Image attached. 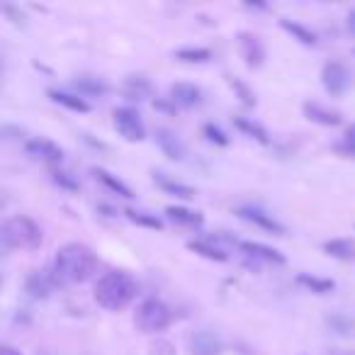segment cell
I'll use <instances>...</instances> for the list:
<instances>
[{
	"label": "cell",
	"instance_id": "28",
	"mask_svg": "<svg viewBox=\"0 0 355 355\" xmlns=\"http://www.w3.org/2000/svg\"><path fill=\"white\" fill-rule=\"evenodd\" d=\"M124 217H127L132 224H137V227L156 229V232H161V229H163V219L161 217H156V214H148V212H141V209H127V212H124Z\"/></svg>",
	"mask_w": 355,
	"mask_h": 355
},
{
	"label": "cell",
	"instance_id": "10",
	"mask_svg": "<svg viewBox=\"0 0 355 355\" xmlns=\"http://www.w3.org/2000/svg\"><path fill=\"white\" fill-rule=\"evenodd\" d=\"M239 251H241L246 258H251V261L272 263V266H285V261H287L277 248H270L261 241H239Z\"/></svg>",
	"mask_w": 355,
	"mask_h": 355
},
{
	"label": "cell",
	"instance_id": "29",
	"mask_svg": "<svg viewBox=\"0 0 355 355\" xmlns=\"http://www.w3.org/2000/svg\"><path fill=\"white\" fill-rule=\"evenodd\" d=\"M51 180H54L59 188H64V190H69V193H78L80 190V183L76 180L71 173H66V171H61V168H51Z\"/></svg>",
	"mask_w": 355,
	"mask_h": 355
},
{
	"label": "cell",
	"instance_id": "2",
	"mask_svg": "<svg viewBox=\"0 0 355 355\" xmlns=\"http://www.w3.org/2000/svg\"><path fill=\"white\" fill-rule=\"evenodd\" d=\"M139 285L127 270H110L95 285V302L107 311H122L134 302Z\"/></svg>",
	"mask_w": 355,
	"mask_h": 355
},
{
	"label": "cell",
	"instance_id": "36",
	"mask_svg": "<svg viewBox=\"0 0 355 355\" xmlns=\"http://www.w3.org/2000/svg\"><path fill=\"white\" fill-rule=\"evenodd\" d=\"M345 25H348V32L350 35H355V10L348 12V17H345Z\"/></svg>",
	"mask_w": 355,
	"mask_h": 355
},
{
	"label": "cell",
	"instance_id": "27",
	"mask_svg": "<svg viewBox=\"0 0 355 355\" xmlns=\"http://www.w3.org/2000/svg\"><path fill=\"white\" fill-rule=\"evenodd\" d=\"M188 248L195 253H200L202 258H207V261H217V263L229 261L227 251H222V248L212 246V243H207V241H188Z\"/></svg>",
	"mask_w": 355,
	"mask_h": 355
},
{
	"label": "cell",
	"instance_id": "9",
	"mask_svg": "<svg viewBox=\"0 0 355 355\" xmlns=\"http://www.w3.org/2000/svg\"><path fill=\"white\" fill-rule=\"evenodd\" d=\"M239 51H241L248 69H261L266 64V46L253 32H241L239 35Z\"/></svg>",
	"mask_w": 355,
	"mask_h": 355
},
{
	"label": "cell",
	"instance_id": "5",
	"mask_svg": "<svg viewBox=\"0 0 355 355\" xmlns=\"http://www.w3.org/2000/svg\"><path fill=\"white\" fill-rule=\"evenodd\" d=\"M114 129L122 134L127 141H141L146 137V127L141 122V114L134 107H114L112 112Z\"/></svg>",
	"mask_w": 355,
	"mask_h": 355
},
{
	"label": "cell",
	"instance_id": "22",
	"mask_svg": "<svg viewBox=\"0 0 355 355\" xmlns=\"http://www.w3.org/2000/svg\"><path fill=\"white\" fill-rule=\"evenodd\" d=\"M280 27L287 32V35H292V40H297L300 44H304V46H314L316 42H319V40H316V35L309 30V27L300 25V22H295V20H287V17H282Z\"/></svg>",
	"mask_w": 355,
	"mask_h": 355
},
{
	"label": "cell",
	"instance_id": "17",
	"mask_svg": "<svg viewBox=\"0 0 355 355\" xmlns=\"http://www.w3.org/2000/svg\"><path fill=\"white\" fill-rule=\"evenodd\" d=\"M166 217L171 222L180 224V227H188V229H200L205 224V217L200 212H193L188 207H178V205H171L166 207Z\"/></svg>",
	"mask_w": 355,
	"mask_h": 355
},
{
	"label": "cell",
	"instance_id": "21",
	"mask_svg": "<svg viewBox=\"0 0 355 355\" xmlns=\"http://www.w3.org/2000/svg\"><path fill=\"white\" fill-rule=\"evenodd\" d=\"M153 88H151V80L144 78V76H129L127 83H124V95L129 100H146L151 98Z\"/></svg>",
	"mask_w": 355,
	"mask_h": 355
},
{
	"label": "cell",
	"instance_id": "7",
	"mask_svg": "<svg viewBox=\"0 0 355 355\" xmlns=\"http://www.w3.org/2000/svg\"><path fill=\"white\" fill-rule=\"evenodd\" d=\"M236 217H241L243 222L253 224V227L263 229V232H270V234H277V236H282L285 234V227H282L280 222H277L272 214L263 212V209L258 207H251V205H243V207H236Z\"/></svg>",
	"mask_w": 355,
	"mask_h": 355
},
{
	"label": "cell",
	"instance_id": "13",
	"mask_svg": "<svg viewBox=\"0 0 355 355\" xmlns=\"http://www.w3.org/2000/svg\"><path fill=\"white\" fill-rule=\"evenodd\" d=\"M190 353L193 355H222V340L214 331H198L190 338Z\"/></svg>",
	"mask_w": 355,
	"mask_h": 355
},
{
	"label": "cell",
	"instance_id": "25",
	"mask_svg": "<svg viewBox=\"0 0 355 355\" xmlns=\"http://www.w3.org/2000/svg\"><path fill=\"white\" fill-rule=\"evenodd\" d=\"M234 124H236L239 132H243L246 137L256 139V141L263 144V146H268V144H270V137H268V132H266V127H263V124L253 122V119H248V117H234Z\"/></svg>",
	"mask_w": 355,
	"mask_h": 355
},
{
	"label": "cell",
	"instance_id": "6",
	"mask_svg": "<svg viewBox=\"0 0 355 355\" xmlns=\"http://www.w3.org/2000/svg\"><path fill=\"white\" fill-rule=\"evenodd\" d=\"M321 83H324L326 93L340 98L345 90L350 88V71L343 61H329L321 69Z\"/></svg>",
	"mask_w": 355,
	"mask_h": 355
},
{
	"label": "cell",
	"instance_id": "1",
	"mask_svg": "<svg viewBox=\"0 0 355 355\" xmlns=\"http://www.w3.org/2000/svg\"><path fill=\"white\" fill-rule=\"evenodd\" d=\"M98 268V256L85 243H66L56 251L54 263H51V280L56 287L66 285H83L95 275Z\"/></svg>",
	"mask_w": 355,
	"mask_h": 355
},
{
	"label": "cell",
	"instance_id": "12",
	"mask_svg": "<svg viewBox=\"0 0 355 355\" xmlns=\"http://www.w3.org/2000/svg\"><path fill=\"white\" fill-rule=\"evenodd\" d=\"M302 112H304V117L309 119V122H316V124H321V127H338V124L343 122V114H340L338 110H331L321 103H314V100L302 105Z\"/></svg>",
	"mask_w": 355,
	"mask_h": 355
},
{
	"label": "cell",
	"instance_id": "18",
	"mask_svg": "<svg viewBox=\"0 0 355 355\" xmlns=\"http://www.w3.org/2000/svg\"><path fill=\"white\" fill-rule=\"evenodd\" d=\"M73 88L78 90V95H85V98H103V95L110 93V85L103 78H95V76H78L73 80Z\"/></svg>",
	"mask_w": 355,
	"mask_h": 355
},
{
	"label": "cell",
	"instance_id": "26",
	"mask_svg": "<svg viewBox=\"0 0 355 355\" xmlns=\"http://www.w3.org/2000/svg\"><path fill=\"white\" fill-rule=\"evenodd\" d=\"M173 56L178 61H185V64H207L212 59V51L205 49V46H183V49H178Z\"/></svg>",
	"mask_w": 355,
	"mask_h": 355
},
{
	"label": "cell",
	"instance_id": "33",
	"mask_svg": "<svg viewBox=\"0 0 355 355\" xmlns=\"http://www.w3.org/2000/svg\"><path fill=\"white\" fill-rule=\"evenodd\" d=\"M329 326L336 331V334H348L350 329H353V321L350 319H345V316H340V314H334V316H329Z\"/></svg>",
	"mask_w": 355,
	"mask_h": 355
},
{
	"label": "cell",
	"instance_id": "8",
	"mask_svg": "<svg viewBox=\"0 0 355 355\" xmlns=\"http://www.w3.org/2000/svg\"><path fill=\"white\" fill-rule=\"evenodd\" d=\"M25 148H27V153H30L32 158L49 163V166H56V163L64 161V148H61L59 144L51 141V139L35 137V139H30V141L25 144Z\"/></svg>",
	"mask_w": 355,
	"mask_h": 355
},
{
	"label": "cell",
	"instance_id": "14",
	"mask_svg": "<svg viewBox=\"0 0 355 355\" xmlns=\"http://www.w3.org/2000/svg\"><path fill=\"white\" fill-rule=\"evenodd\" d=\"M156 144L171 161H183L185 158V144L180 141L171 129H166V127L156 129Z\"/></svg>",
	"mask_w": 355,
	"mask_h": 355
},
{
	"label": "cell",
	"instance_id": "19",
	"mask_svg": "<svg viewBox=\"0 0 355 355\" xmlns=\"http://www.w3.org/2000/svg\"><path fill=\"white\" fill-rule=\"evenodd\" d=\"M324 251L336 261H355V241L353 239H331L324 243Z\"/></svg>",
	"mask_w": 355,
	"mask_h": 355
},
{
	"label": "cell",
	"instance_id": "15",
	"mask_svg": "<svg viewBox=\"0 0 355 355\" xmlns=\"http://www.w3.org/2000/svg\"><path fill=\"white\" fill-rule=\"evenodd\" d=\"M54 280H51V272L46 270H32L25 280V290L30 292L35 300H46L54 290Z\"/></svg>",
	"mask_w": 355,
	"mask_h": 355
},
{
	"label": "cell",
	"instance_id": "23",
	"mask_svg": "<svg viewBox=\"0 0 355 355\" xmlns=\"http://www.w3.org/2000/svg\"><path fill=\"white\" fill-rule=\"evenodd\" d=\"M297 285L306 287V290L314 292V295H329V292L336 290V282L334 280H329V277L309 275V272H300V275H297Z\"/></svg>",
	"mask_w": 355,
	"mask_h": 355
},
{
	"label": "cell",
	"instance_id": "24",
	"mask_svg": "<svg viewBox=\"0 0 355 355\" xmlns=\"http://www.w3.org/2000/svg\"><path fill=\"white\" fill-rule=\"evenodd\" d=\"M46 95H49V98L54 100L56 105H64L66 110H73V112H88V110H90V105L85 103L83 98L73 95V93H64V90L49 88V90H46Z\"/></svg>",
	"mask_w": 355,
	"mask_h": 355
},
{
	"label": "cell",
	"instance_id": "30",
	"mask_svg": "<svg viewBox=\"0 0 355 355\" xmlns=\"http://www.w3.org/2000/svg\"><path fill=\"white\" fill-rule=\"evenodd\" d=\"M227 83L232 85L234 93H236L239 98H241V103L246 105V107H253V105H256V95H253V90L248 88V85L243 83V80L234 78V76H227Z\"/></svg>",
	"mask_w": 355,
	"mask_h": 355
},
{
	"label": "cell",
	"instance_id": "31",
	"mask_svg": "<svg viewBox=\"0 0 355 355\" xmlns=\"http://www.w3.org/2000/svg\"><path fill=\"white\" fill-rule=\"evenodd\" d=\"M202 134L207 137V141H212V144H217V146H229V137L222 132V129L217 127V124H212V122H207L202 127Z\"/></svg>",
	"mask_w": 355,
	"mask_h": 355
},
{
	"label": "cell",
	"instance_id": "38",
	"mask_svg": "<svg viewBox=\"0 0 355 355\" xmlns=\"http://www.w3.org/2000/svg\"><path fill=\"white\" fill-rule=\"evenodd\" d=\"M248 10H266L268 6H263V3H246Z\"/></svg>",
	"mask_w": 355,
	"mask_h": 355
},
{
	"label": "cell",
	"instance_id": "35",
	"mask_svg": "<svg viewBox=\"0 0 355 355\" xmlns=\"http://www.w3.org/2000/svg\"><path fill=\"white\" fill-rule=\"evenodd\" d=\"M3 12H6V15H10V17H15V22H22V20H25V15H17L15 8H12V6H6V8H3Z\"/></svg>",
	"mask_w": 355,
	"mask_h": 355
},
{
	"label": "cell",
	"instance_id": "11",
	"mask_svg": "<svg viewBox=\"0 0 355 355\" xmlns=\"http://www.w3.org/2000/svg\"><path fill=\"white\" fill-rule=\"evenodd\" d=\"M168 100L178 107H198L202 105V88L195 83H173L168 88Z\"/></svg>",
	"mask_w": 355,
	"mask_h": 355
},
{
	"label": "cell",
	"instance_id": "4",
	"mask_svg": "<svg viewBox=\"0 0 355 355\" xmlns=\"http://www.w3.org/2000/svg\"><path fill=\"white\" fill-rule=\"evenodd\" d=\"M173 321V311L168 309V304H163L156 297H148L134 311V324L144 331V334H158L166 331Z\"/></svg>",
	"mask_w": 355,
	"mask_h": 355
},
{
	"label": "cell",
	"instance_id": "37",
	"mask_svg": "<svg viewBox=\"0 0 355 355\" xmlns=\"http://www.w3.org/2000/svg\"><path fill=\"white\" fill-rule=\"evenodd\" d=\"M0 355H22V353L12 348V345H3V353H0Z\"/></svg>",
	"mask_w": 355,
	"mask_h": 355
},
{
	"label": "cell",
	"instance_id": "16",
	"mask_svg": "<svg viewBox=\"0 0 355 355\" xmlns=\"http://www.w3.org/2000/svg\"><path fill=\"white\" fill-rule=\"evenodd\" d=\"M153 183H156L163 193L173 195V198H180V200H195V195H198L195 188H190V185H185V183H178V180L168 178L166 173H153Z\"/></svg>",
	"mask_w": 355,
	"mask_h": 355
},
{
	"label": "cell",
	"instance_id": "3",
	"mask_svg": "<svg viewBox=\"0 0 355 355\" xmlns=\"http://www.w3.org/2000/svg\"><path fill=\"white\" fill-rule=\"evenodd\" d=\"M3 248L12 251V248H25V251H35L42 246L44 236H42V229L35 219L25 217V214H15V217H8L3 222Z\"/></svg>",
	"mask_w": 355,
	"mask_h": 355
},
{
	"label": "cell",
	"instance_id": "20",
	"mask_svg": "<svg viewBox=\"0 0 355 355\" xmlns=\"http://www.w3.org/2000/svg\"><path fill=\"white\" fill-rule=\"evenodd\" d=\"M90 173H93V175H95V180H100V183H103L105 188L112 190V193H114V195H119V198H124V200L134 198L132 190H129L127 185H124L122 180H119V178H114L112 173L105 171V168H93V171H90Z\"/></svg>",
	"mask_w": 355,
	"mask_h": 355
},
{
	"label": "cell",
	"instance_id": "34",
	"mask_svg": "<svg viewBox=\"0 0 355 355\" xmlns=\"http://www.w3.org/2000/svg\"><path fill=\"white\" fill-rule=\"evenodd\" d=\"M153 107L163 110V112H171V114H175L178 105H175V103H163V100H153Z\"/></svg>",
	"mask_w": 355,
	"mask_h": 355
},
{
	"label": "cell",
	"instance_id": "32",
	"mask_svg": "<svg viewBox=\"0 0 355 355\" xmlns=\"http://www.w3.org/2000/svg\"><path fill=\"white\" fill-rule=\"evenodd\" d=\"M336 148H338V151H343V153H348V156H355V122L345 129L343 144H338Z\"/></svg>",
	"mask_w": 355,
	"mask_h": 355
}]
</instances>
